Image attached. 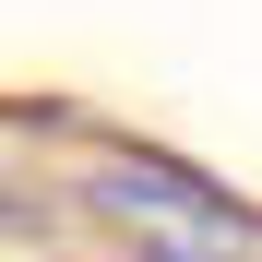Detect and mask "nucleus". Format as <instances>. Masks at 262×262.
Here are the masks:
<instances>
[{"label": "nucleus", "mask_w": 262, "mask_h": 262, "mask_svg": "<svg viewBox=\"0 0 262 262\" xmlns=\"http://www.w3.org/2000/svg\"><path fill=\"white\" fill-rule=\"evenodd\" d=\"M83 191H96L107 227H131V238L167 250V262H214V250H238V203L203 191V179H179V167H155V155H119V167H96Z\"/></svg>", "instance_id": "obj_1"}]
</instances>
